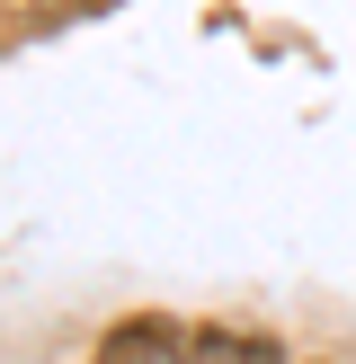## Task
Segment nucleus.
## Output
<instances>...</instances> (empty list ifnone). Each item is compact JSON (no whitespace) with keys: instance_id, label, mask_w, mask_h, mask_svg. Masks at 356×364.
<instances>
[{"instance_id":"obj_1","label":"nucleus","mask_w":356,"mask_h":364,"mask_svg":"<svg viewBox=\"0 0 356 364\" xmlns=\"http://www.w3.org/2000/svg\"><path fill=\"white\" fill-rule=\"evenodd\" d=\"M89 364H187V329L160 320V311H134L89 347Z\"/></svg>"},{"instance_id":"obj_2","label":"nucleus","mask_w":356,"mask_h":364,"mask_svg":"<svg viewBox=\"0 0 356 364\" xmlns=\"http://www.w3.org/2000/svg\"><path fill=\"white\" fill-rule=\"evenodd\" d=\"M187 364H285V347L258 329H187Z\"/></svg>"},{"instance_id":"obj_3","label":"nucleus","mask_w":356,"mask_h":364,"mask_svg":"<svg viewBox=\"0 0 356 364\" xmlns=\"http://www.w3.org/2000/svg\"><path fill=\"white\" fill-rule=\"evenodd\" d=\"M303 364H330V355H303Z\"/></svg>"}]
</instances>
